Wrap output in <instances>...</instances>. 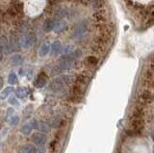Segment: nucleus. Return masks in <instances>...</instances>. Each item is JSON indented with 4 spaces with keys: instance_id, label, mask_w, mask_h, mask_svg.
I'll list each match as a JSON object with an SVG mask.
<instances>
[{
    "instance_id": "nucleus-7",
    "label": "nucleus",
    "mask_w": 154,
    "mask_h": 153,
    "mask_svg": "<svg viewBox=\"0 0 154 153\" xmlns=\"http://www.w3.org/2000/svg\"><path fill=\"white\" fill-rule=\"evenodd\" d=\"M152 93L149 92V90H144V92L141 94V97H140V102L142 104H147L149 102L152 101Z\"/></svg>"
},
{
    "instance_id": "nucleus-16",
    "label": "nucleus",
    "mask_w": 154,
    "mask_h": 153,
    "mask_svg": "<svg viewBox=\"0 0 154 153\" xmlns=\"http://www.w3.org/2000/svg\"><path fill=\"white\" fill-rule=\"evenodd\" d=\"M22 62H23V59H22V57L20 55H14L13 58H12V63L13 65L14 66H19V65H21L22 64Z\"/></svg>"
},
{
    "instance_id": "nucleus-23",
    "label": "nucleus",
    "mask_w": 154,
    "mask_h": 153,
    "mask_svg": "<svg viewBox=\"0 0 154 153\" xmlns=\"http://www.w3.org/2000/svg\"><path fill=\"white\" fill-rule=\"evenodd\" d=\"M10 122H11L12 125H17V124H18V122H19V118L17 116H14L11 118Z\"/></svg>"
},
{
    "instance_id": "nucleus-8",
    "label": "nucleus",
    "mask_w": 154,
    "mask_h": 153,
    "mask_svg": "<svg viewBox=\"0 0 154 153\" xmlns=\"http://www.w3.org/2000/svg\"><path fill=\"white\" fill-rule=\"evenodd\" d=\"M49 51H50V42L46 41L41 46L40 50H38V55L41 57H45L49 53Z\"/></svg>"
},
{
    "instance_id": "nucleus-11",
    "label": "nucleus",
    "mask_w": 154,
    "mask_h": 153,
    "mask_svg": "<svg viewBox=\"0 0 154 153\" xmlns=\"http://www.w3.org/2000/svg\"><path fill=\"white\" fill-rule=\"evenodd\" d=\"M16 94L18 98H25L28 95V90L26 88L19 87L16 90Z\"/></svg>"
},
{
    "instance_id": "nucleus-24",
    "label": "nucleus",
    "mask_w": 154,
    "mask_h": 153,
    "mask_svg": "<svg viewBox=\"0 0 154 153\" xmlns=\"http://www.w3.org/2000/svg\"><path fill=\"white\" fill-rule=\"evenodd\" d=\"M32 111H33V107H32L31 105H30V106H27V107H26L25 111H24V114L27 115L26 117H28L29 115H30V113H32Z\"/></svg>"
},
{
    "instance_id": "nucleus-21",
    "label": "nucleus",
    "mask_w": 154,
    "mask_h": 153,
    "mask_svg": "<svg viewBox=\"0 0 154 153\" xmlns=\"http://www.w3.org/2000/svg\"><path fill=\"white\" fill-rule=\"evenodd\" d=\"M9 103L11 105H14V106H17V107L19 106V102L17 100V97H14V96L9 98Z\"/></svg>"
},
{
    "instance_id": "nucleus-10",
    "label": "nucleus",
    "mask_w": 154,
    "mask_h": 153,
    "mask_svg": "<svg viewBox=\"0 0 154 153\" xmlns=\"http://www.w3.org/2000/svg\"><path fill=\"white\" fill-rule=\"evenodd\" d=\"M54 24H55V20H46L43 22V30L45 32H51L53 30V28H54Z\"/></svg>"
},
{
    "instance_id": "nucleus-18",
    "label": "nucleus",
    "mask_w": 154,
    "mask_h": 153,
    "mask_svg": "<svg viewBox=\"0 0 154 153\" xmlns=\"http://www.w3.org/2000/svg\"><path fill=\"white\" fill-rule=\"evenodd\" d=\"M8 82L11 85H14L17 82V76L16 73H11L8 77Z\"/></svg>"
},
{
    "instance_id": "nucleus-6",
    "label": "nucleus",
    "mask_w": 154,
    "mask_h": 153,
    "mask_svg": "<svg viewBox=\"0 0 154 153\" xmlns=\"http://www.w3.org/2000/svg\"><path fill=\"white\" fill-rule=\"evenodd\" d=\"M67 27V22L66 20H57L55 21V24H54V28H53V30H54L56 33H61L63 31H65Z\"/></svg>"
},
{
    "instance_id": "nucleus-12",
    "label": "nucleus",
    "mask_w": 154,
    "mask_h": 153,
    "mask_svg": "<svg viewBox=\"0 0 154 153\" xmlns=\"http://www.w3.org/2000/svg\"><path fill=\"white\" fill-rule=\"evenodd\" d=\"M20 153H37V148L33 145H27L20 148Z\"/></svg>"
},
{
    "instance_id": "nucleus-13",
    "label": "nucleus",
    "mask_w": 154,
    "mask_h": 153,
    "mask_svg": "<svg viewBox=\"0 0 154 153\" xmlns=\"http://www.w3.org/2000/svg\"><path fill=\"white\" fill-rule=\"evenodd\" d=\"M40 131H42L45 133H48L50 131V126L48 125V123L45 122H38V127H37Z\"/></svg>"
},
{
    "instance_id": "nucleus-1",
    "label": "nucleus",
    "mask_w": 154,
    "mask_h": 153,
    "mask_svg": "<svg viewBox=\"0 0 154 153\" xmlns=\"http://www.w3.org/2000/svg\"><path fill=\"white\" fill-rule=\"evenodd\" d=\"M144 125L143 121V112L142 107H137L134 110L133 115L131 117V121H130V128L129 133L131 135L141 133Z\"/></svg>"
},
{
    "instance_id": "nucleus-14",
    "label": "nucleus",
    "mask_w": 154,
    "mask_h": 153,
    "mask_svg": "<svg viewBox=\"0 0 154 153\" xmlns=\"http://www.w3.org/2000/svg\"><path fill=\"white\" fill-rule=\"evenodd\" d=\"M88 77H87L86 75H84V74H81V75H79L78 77L76 78V80H75V84H78V85H80V86H83V85H86V83L88 82Z\"/></svg>"
},
{
    "instance_id": "nucleus-20",
    "label": "nucleus",
    "mask_w": 154,
    "mask_h": 153,
    "mask_svg": "<svg viewBox=\"0 0 154 153\" xmlns=\"http://www.w3.org/2000/svg\"><path fill=\"white\" fill-rule=\"evenodd\" d=\"M86 61H87V63H88L89 65H91V66H94V65H95L96 63H97V59H96L95 57H94V56H89Z\"/></svg>"
},
{
    "instance_id": "nucleus-27",
    "label": "nucleus",
    "mask_w": 154,
    "mask_h": 153,
    "mask_svg": "<svg viewBox=\"0 0 154 153\" xmlns=\"http://www.w3.org/2000/svg\"><path fill=\"white\" fill-rule=\"evenodd\" d=\"M30 125H31L32 128H37V127H38V121H36V119H33V121H31V124H30Z\"/></svg>"
},
{
    "instance_id": "nucleus-19",
    "label": "nucleus",
    "mask_w": 154,
    "mask_h": 153,
    "mask_svg": "<svg viewBox=\"0 0 154 153\" xmlns=\"http://www.w3.org/2000/svg\"><path fill=\"white\" fill-rule=\"evenodd\" d=\"M14 90V89L12 88V87H10V88H6L5 89L3 92L1 93V98H7L8 96H9V94L11 93Z\"/></svg>"
},
{
    "instance_id": "nucleus-26",
    "label": "nucleus",
    "mask_w": 154,
    "mask_h": 153,
    "mask_svg": "<svg viewBox=\"0 0 154 153\" xmlns=\"http://www.w3.org/2000/svg\"><path fill=\"white\" fill-rule=\"evenodd\" d=\"M14 110L13 108H9V109L7 110L6 116H7V117H12V115L14 114Z\"/></svg>"
},
{
    "instance_id": "nucleus-22",
    "label": "nucleus",
    "mask_w": 154,
    "mask_h": 153,
    "mask_svg": "<svg viewBox=\"0 0 154 153\" xmlns=\"http://www.w3.org/2000/svg\"><path fill=\"white\" fill-rule=\"evenodd\" d=\"M51 121H52V124H51V125H52V126H54V127H57V126H59L60 124L62 123V119L56 118H54V119H52Z\"/></svg>"
},
{
    "instance_id": "nucleus-4",
    "label": "nucleus",
    "mask_w": 154,
    "mask_h": 153,
    "mask_svg": "<svg viewBox=\"0 0 154 153\" xmlns=\"http://www.w3.org/2000/svg\"><path fill=\"white\" fill-rule=\"evenodd\" d=\"M47 138L43 133L36 132L32 135V142L37 145H42L46 142Z\"/></svg>"
},
{
    "instance_id": "nucleus-2",
    "label": "nucleus",
    "mask_w": 154,
    "mask_h": 153,
    "mask_svg": "<svg viewBox=\"0 0 154 153\" xmlns=\"http://www.w3.org/2000/svg\"><path fill=\"white\" fill-rule=\"evenodd\" d=\"M88 30V22L86 20L80 21L74 28L73 32H72V38L73 39H79V38L83 37L85 35L86 31Z\"/></svg>"
},
{
    "instance_id": "nucleus-28",
    "label": "nucleus",
    "mask_w": 154,
    "mask_h": 153,
    "mask_svg": "<svg viewBox=\"0 0 154 153\" xmlns=\"http://www.w3.org/2000/svg\"><path fill=\"white\" fill-rule=\"evenodd\" d=\"M2 87H3V78L0 76V90L2 89Z\"/></svg>"
},
{
    "instance_id": "nucleus-25",
    "label": "nucleus",
    "mask_w": 154,
    "mask_h": 153,
    "mask_svg": "<svg viewBox=\"0 0 154 153\" xmlns=\"http://www.w3.org/2000/svg\"><path fill=\"white\" fill-rule=\"evenodd\" d=\"M73 48H74V47L72 45H67L64 49V52H65V53H69V52H71L72 50H73Z\"/></svg>"
},
{
    "instance_id": "nucleus-15",
    "label": "nucleus",
    "mask_w": 154,
    "mask_h": 153,
    "mask_svg": "<svg viewBox=\"0 0 154 153\" xmlns=\"http://www.w3.org/2000/svg\"><path fill=\"white\" fill-rule=\"evenodd\" d=\"M32 129H33V128L31 127L30 124H25V125H23V126L21 127L20 131H21V133L23 134V135L28 136V135H30V134H31Z\"/></svg>"
},
{
    "instance_id": "nucleus-5",
    "label": "nucleus",
    "mask_w": 154,
    "mask_h": 153,
    "mask_svg": "<svg viewBox=\"0 0 154 153\" xmlns=\"http://www.w3.org/2000/svg\"><path fill=\"white\" fill-rule=\"evenodd\" d=\"M47 75L46 73L45 72H42L40 73V75L38 76L37 79L35 80V82H34V85H35V87L36 88H38V89H41V88H43L46 85V82H47Z\"/></svg>"
},
{
    "instance_id": "nucleus-17",
    "label": "nucleus",
    "mask_w": 154,
    "mask_h": 153,
    "mask_svg": "<svg viewBox=\"0 0 154 153\" xmlns=\"http://www.w3.org/2000/svg\"><path fill=\"white\" fill-rule=\"evenodd\" d=\"M94 17L95 18L96 20H99V21H101V20H104L105 18H106V15H105V13H104V12L98 11V12L94 13Z\"/></svg>"
},
{
    "instance_id": "nucleus-3",
    "label": "nucleus",
    "mask_w": 154,
    "mask_h": 153,
    "mask_svg": "<svg viewBox=\"0 0 154 153\" xmlns=\"http://www.w3.org/2000/svg\"><path fill=\"white\" fill-rule=\"evenodd\" d=\"M36 41V36L35 34H33V33H30V34H28L26 36H24L21 41H20V44L22 45L23 48H29L34 42Z\"/></svg>"
},
{
    "instance_id": "nucleus-9",
    "label": "nucleus",
    "mask_w": 154,
    "mask_h": 153,
    "mask_svg": "<svg viewBox=\"0 0 154 153\" xmlns=\"http://www.w3.org/2000/svg\"><path fill=\"white\" fill-rule=\"evenodd\" d=\"M62 48V44L60 41H55L52 44V45H50V49H51V54L52 55H56L61 51Z\"/></svg>"
}]
</instances>
